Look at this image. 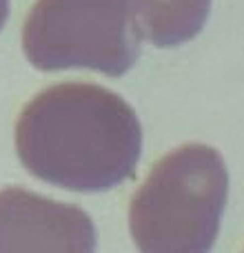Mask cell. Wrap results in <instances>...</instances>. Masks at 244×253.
<instances>
[{
    "mask_svg": "<svg viewBox=\"0 0 244 253\" xmlns=\"http://www.w3.org/2000/svg\"><path fill=\"white\" fill-rule=\"evenodd\" d=\"M16 151L42 182L69 191H107L133 175L142 126L118 93L91 83H60L20 111Z\"/></svg>",
    "mask_w": 244,
    "mask_h": 253,
    "instance_id": "obj_1",
    "label": "cell"
},
{
    "mask_svg": "<svg viewBox=\"0 0 244 253\" xmlns=\"http://www.w3.org/2000/svg\"><path fill=\"white\" fill-rule=\"evenodd\" d=\"M229 196L222 156L206 144H182L151 169L129 207L140 253H211Z\"/></svg>",
    "mask_w": 244,
    "mask_h": 253,
    "instance_id": "obj_2",
    "label": "cell"
},
{
    "mask_svg": "<svg viewBox=\"0 0 244 253\" xmlns=\"http://www.w3.org/2000/svg\"><path fill=\"white\" fill-rule=\"evenodd\" d=\"M156 0H36L22 51L40 71L93 69L124 76L138 62Z\"/></svg>",
    "mask_w": 244,
    "mask_h": 253,
    "instance_id": "obj_3",
    "label": "cell"
},
{
    "mask_svg": "<svg viewBox=\"0 0 244 253\" xmlns=\"http://www.w3.org/2000/svg\"><path fill=\"white\" fill-rule=\"evenodd\" d=\"M0 253H96L82 209L20 187L0 191Z\"/></svg>",
    "mask_w": 244,
    "mask_h": 253,
    "instance_id": "obj_4",
    "label": "cell"
},
{
    "mask_svg": "<svg viewBox=\"0 0 244 253\" xmlns=\"http://www.w3.org/2000/svg\"><path fill=\"white\" fill-rule=\"evenodd\" d=\"M211 11V0H156L144 34L156 47H178L202 31Z\"/></svg>",
    "mask_w": 244,
    "mask_h": 253,
    "instance_id": "obj_5",
    "label": "cell"
},
{
    "mask_svg": "<svg viewBox=\"0 0 244 253\" xmlns=\"http://www.w3.org/2000/svg\"><path fill=\"white\" fill-rule=\"evenodd\" d=\"M7 16H9V0H0V29L7 22Z\"/></svg>",
    "mask_w": 244,
    "mask_h": 253,
    "instance_id": "obj_6",
    "label": "cell"
}]
</instances>
